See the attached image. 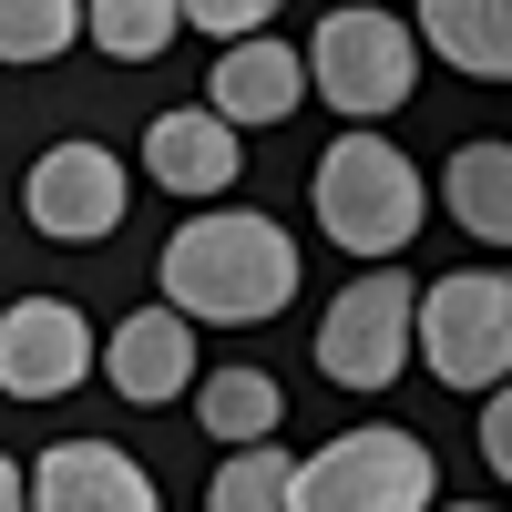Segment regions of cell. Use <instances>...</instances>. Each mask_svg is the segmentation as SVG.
Returning <instances> with one entry per match:
<instances>
[{
    "label": "cell",
    "instance_id": "cell-9",
    "mask_svg": "<svg viewBox=\"0 0 512 512\" xmlns=\"http://www.w3.org/2000/svg\"><path fill=\"white\" fill-rule=\"evenodd\" d=\"M31 512H164L144 461L113 441H52L31 461Z\"/></svg>",
    "mask_w": 512,
    "mask_h": 512
},
{
    "label": "cell",
    "instance_id": "cell-12",
    "mask_svg": "<svg viewBox=\"0 0 512 512\" xmlns=\"http://www.w3.org/2000/svg\"><path fill=\"white\" fill-rule=\"evenodd\" d=\"M297 103H308V52H287V41H226L216 62V113L226 123H287Z\"/></svg>",
    "mask_w": 512,
    "mask_h": 512
},
{
    "label": "cell",
    "instance_id": "cell-15",
    "mask_svg": "<svg viewBox=\"0 0 512 512\" xmlns=\"http://www.w3.org/2000/svg\"><path fill=\"white\" fill-rule=\"evenodd\" d=\"M195 420H205V431H216V441H277V420H287V390H277V379L267 369H216V379H205V390H195Z\"/></svg>",
    "mask_w": 512,
    "mask_h": 512
},
{
    "label": "cell",
    "instance_id": "cell-18",
    "mask_svg": "<svg viewBox=\"0 0 512 512\" xmlns=\"http://www.w3.org/2000/svg\"><path fill=\"white\" fill-rule=\"evenodd\" d=\"M287 482H297V461L277 451V441H246L226 472H216V492H205V512H287Z\"/></svg>",
    "mask_w": 512,
    "mask_h": 512
},
{
    "label": "cell",
    "instance_id": "cell-11",
    "mask_svg": "<svg viewBox=\"0 0 512 512\" xmlns=\"http://www.w3.org/2000/svg\"><path fill=\"white\" fill-rule=\"evenodd\" d=\"M144 175L175 185V195H226V185H236V123H226L216 103H205V113H154Z\"/></svg>",
    "mask_w": 512,
    "mask_h": 512
},
{
    "label": "cell",
    "instance_id": "cell-14",
    "mask_svg": "<svg viewBox=\"0 0 512 512\" xmlns=\"http://www.w3.org/2000/svg\"><path fill=\"white\" fill-rule=\"evenodd\" d=\"M441 205L461 216V236L512 246V144H461L441 164Z\"/></svg>",
    "mask_w": 512,
    "mask_h": 512
},
{
    "label": "cell",
    "instance_id": "cell-6",
    "mask_svg": "<svg viewBox=\"0 0 512 512\" xmlns=\"http://www.w3.org/2000/svg\"><path fill=\"white\" fill-rule=\"evenodd\" d=\"M410 349H420V287L379 256V267L359 287H338V308L318 318V369L338 390H390L410 369Z\"/></svg>",
    "mask_w": 512,
    "mask_h": 512
},
{
    "label": "cell",
    "instance_id": "cell-13",
    "mask_svg": "<svg viewBox=\"0 0 512 512\" xmlns=\"http://www.w3.org/2000/svg\"><path fill=\"white\" fill-rule=\"evenodd\" d=\"M410 31L431 41V62L472 82H512V0H420Z\"/></svg>",
    "mask_w": 512,
    "mask_h": 512
},
{
    "label": "cell",
    "instance_id": "cell-8",
    "mask_svg": "<svg viewBox=\"0 0 512 512\" xmlns=\"http://www.w3.org/2000/svg\"><path fill=\"white\" fill-rule=\"evenodd\" d=\"M82 379H93V328H82V308H62V297L0 308V390L11 400H62Z\"/></svg>",
    "mask_w": 512,
    "mask_h": 512
},
{
    "label": "cell",
    "instance_id": "cell-16",
    "mask_svg": "<svg viewBox=\"0 0 512 512\" xmlns=\"http://www.w3.org/2000/svg\"><path fill=\"white\" fill-rule=\"evenodd\" d=\"M82 31L103 41V62H154L185 31V0H82Z\"/></svg>",
    "mask_w": 512,
    "mask_h": 512
},
{
    "label": "cell",
    "instance_id": "cell-20",
    "mask_svg": "<svg viewBox=\"0 0 512 512\" xmlns=\"http://www.w3.org/2000/svg\"><path fill=\"white\" fill-rule=\"evenodd\" d=\"M482 461L512 482V379H502V390H482Z\"/></svg>",
    "mask_w": 512,
    "mask_h": 512
},
{
    "label": "cell",
    "instance_id": "cell-4",
    "mask_svg": "<svg viewBox=\"0 0 512 512\" xmlns=\"http://www.w3.org/2000/svg\"><path fill=\"white\" fill-rule=\"evenodd\" d=\"M420 82V31L390 21V11H328L318 41H308V93L338 103V123H379L400 113Z\"/></svg>",
    "mask_w": 512,
    "mask_h": 512
},
{
    "label": "cell",
    "instance_id": "cell-7",
    "mask_svg": "<svg viewBox=\"0 0 512 512\" xmlns=\"http://www.w3.org/2000/svg\"><path fill=\"white\" fill-rule=\"evenodd\" d=\"M123 154L113 144H52L31 164V185H21V216L52 236V246H93V236H113L123 226Z\"/></svg>",
    "mask_w": 512,
    "mask_h": 512
},
{
    "label": "cell",
    "instance_id": "cell-22",
    "mask_svg": "<svg viewBox=\"0 0 512 512\" xmlns=\"http://www.w3.org/2000/svg\"><path fill=\"white\" fill-rule=\"evenodd\" d=\"M441 512H492V502H441Z\"/></svg>",
    "mask_w": 512,
    "mask_h": 512
},
{
    "label": "cell",
    "instance_id": "cell-19",
    "mask_svg": "<svg viewBox=\"0 0 512 512\" xmlns=\"http://www.w3.org/2000/svg\"><path fill=\"white\" fill-rule=\"evenodd\" d=\"M185 21L216 31V41H256V31L277 21V0H185Z\"/></svg>",
    "mask_w": 512,
    "mask_h": 512
},
{
    "label": "cell",
    "instance_id": "cell-21",
    "mask_svg": "<svg viewBox=\"0 0 512 512\" xmlns=\"http://www.w3.org/2000/svg\"><path fill=\"white\" fill-rule=\"evenodd\" d=\"M0 512H31V482L11 472V451H0Z\"/></svg>",
    "mask_w": 512,
    "mask_h": 512
},
{
    "label": "cell",
    "instance_id": "cell-10",
    "mask_svg": "<svg viewBox=\"0 0 512 512\" xmlns=\"http://www.w3.org/2000/svg\"><path fill=\"white\" fill-rule=\"evenodd\" d=\"M103 379L134 410H154V400H185V379H195V318L164 297V308H134L113 338H103Z\"/></svg>",
    "mask_w": 512,
    "mask_h": 512
},
{
    "label": "cell",
    "instance_id": "cell-17",
    "mask_svg": "<svg viewBox=\"0 0 512 512\" xmlns=\"http://www.w3.org/2000/svg\"><path fill=\"white\" fill-rule=\"evenodd\" d=\"M82 41V0H0V62H62Z\"/></svg>",
    "mask_w": 512,
    "mask_h": 512
},
{
    "label": "cell",
    "instance_id": "cell-3",
    "mask_svg": "<svg viewBox=\"0 0 512 512\" xmlns=\"http://www.w3.org/2000/svg\"><path fill=\"white\" fill-rule=\"evenodd\" d=\"M431 492H441L431 451L390 420H369V431H338L328 451L297 461L287 512H431Z\"/></svg>",
    "mask_w": 512,
    "mask_h": 512
},
{
    "label": "cell",
    "instance_id": "cell-2",
    "mask_svg": "<svg viewBox=\"0 0 512 512\" xmlns=\"http://www.w3.org/2000/svg\"><path fill=\"white\" fill-rule=\"evenodd\" d=\"M308 195H318L328 246H349V256H390V246H410L420 205H431V195H420V164H410L390 134H369V123H349V134L318 154Z\"/></svg>",
    "mask_w": 512,
    "mask_h": 512
},
{
    "label": "cell",
    "instance_id": "cell-5",
    "mask_svg": "<svg viewBox=\"0 0 512 512\" xmlns=\"http://www.w3.org/2000/svg\"><path fill=\"white\" fill-rule=\"evenodd\" d=\"M420 359L451 390H502L512 379V267H461L420 297Z\"/></svg>",
    "mask_w": 512,
    "mask_h": 512
},
{
    "label": "cell",
    "instance_id": "cell-1",
    "mask_svg": "<svg viewBox=\"0 0 512 512\" xmlns=\"http://www.w3.org/2000/svg\"><path fill=\"white\" fill-rule=\"evenodd\" d=\"M164 297L205 328H256L297 297V246L277 216H246V205H216L195 216L175 246H164Z\"/></svg>",
    "mask_w": 512,
    "mask_h": 512
}]
</instances>
